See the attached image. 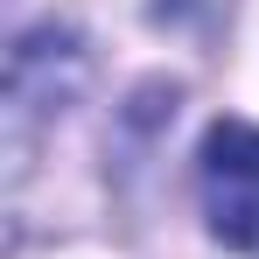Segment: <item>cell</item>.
I'll list each match as a JSON object with an SVG mask.
<instances>
[{
    "instance_id": "cell-1",
    "label": "cell",
    "mask_w": 259,
    "mask_h": 259,
    "mask_svg": "<svg viewBox=\"0 0 259 259\" xmlns=\"http://www.w3.org/2000/svg\"><path fill=\"white\" fill-rule=\"evenodd\" d=\"M203 217L224 245L259 259V126L245 119H224L203 133Z\"/></svg>"
}]
</instances>
